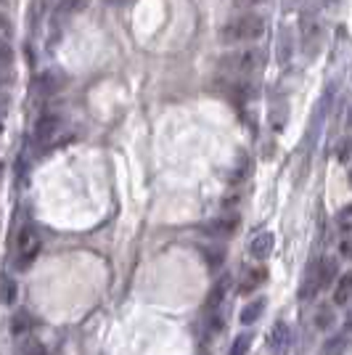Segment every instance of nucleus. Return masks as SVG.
Instances as JSON below:
<instances>
[{"label": "nucleus", "instance_id": "f257e3e1", "mask_svg": "<svg viewBox=\"0 0 352 355\" xmlns=\"http://www.w3.org/2000/svg\"><path fill=\"white\" fill-rule=\"evenodd\" d=\"M267 32V21L260 14H238L234 19H228L220 27V43L222 45H247L257 43Z\"/></svg>", "mask_w": 352, "mask_h": 355}, {"label": "nucleus", "instance_id": "f03ea898", "mask_svg": "<svg viewBox=\"0 0 352 355\" xmlns=\"http://www.w3.org/2000/svg\"><path fill=\"white\" fill-rule=\"evenodd\" d=\"M222 69L225 72H234V74H241V77H249V74L260 72L265 64V56L263 51H257V48H241V51H236V53H228V56H222Z\"/></svg>", "mask_w": 352, "mask_h": 355}, {"label": "nucleus", "instance_id": "7ed1b4c3", "mask_svg": "<svg viewBox=\"0 0 352 355\" xmlns=\"http://www.w3.org/2000/svg\"><path fill=\"white\" fill-rule=\"evenodd\" d=\"M40 252V234L35 225H24L19 234H16V252H14V266L16 270H27L35 263Z\"/></svg>", "mask_w": 352, "mask_h": 355}, {"label": "nucleus", "instance_id": "20e7f679", "mask_svg": "<svg viewBox=\"0 0 352 355\" xmlns=\"http://www.w3.org/2000/svg\"><path fill=\"white\" fill-rule=\"evenodd\" d=\"M61 130H64V117H61L59 112H45V114H40V117H37V122H35L32 141H35L40 148H45V146H51V144L59 138Z\"/></svg>", "mask_w": 352, "mask_h": 355}, {"label": "nucleus", "instance_id": "39448f33", "mask_svg": "<svg viewBox=\"0 0 352 355\" xmlns=\"http://www.w3.org/2000/svg\"><path fill=\"white\" fill-rule=\"evenodd\" d=\"M350 345H352V313H350V318L344 321V326L339 329L337 334H331L328 340L323 342L321 355H344Z\"/></svg>", "mask_w": 352, "mask_h": 355}, {"label": "nucleus", "instance_id": "423d86ee", "mask_svg": "<svg viewBox=\"0 0 352 355\" xmlns=\"http://www.w3.org/2000/svg\"><path fill=\"white\" fill-rule=\"evenodd\" d=\"M267 347L273 355H286L289 347H292V326L286 321H279V324L270 329L267 334Z\"/></svg>", "mask_w": 352, "mask_h": 355}, {"label": "nucleus", "instance_id": "0eeeda50", "mask_svg": "<svg viewBox=\"0 0 352 355\" xmlns=\"http://www.w3.org/2000/svg\"><path fill=\"white\" fill-rule=\"evenodd\" d=\"M206 236H234L236 231H238V218L231 215V212H225L220 218H215V220H209L204 225Z\"/></svg>", "mask_w": 352, "mask_h": 355}, {"label": "nucleus", "instance_id": "6e6552de", "mask_svg": "<svg viewBox=\"0 0 352 355\" xmlns=\"http://www.w3.org/2000/svg\"><path fill=\"white\" fill-rule=\"evenodd\" d=\"M273 250H276V234L273 231H260L249 241V254L254 260H265Z\"/></svg>", "mask_w": 352, "mask_h": 355}, {"label": "nucleus", "instance_id": "1a4fd4ad", "mask_svg": "<svg viewBox=\"0 0 352 355\" xmlns=\"http://www.w3.org/2000/svg\"><path fill=\"white\" fill-rule=\"evenodd\" d=\"M337 260L334 257H321L318 260V282H321V289H328L331 282H337Z\"/></svg>", "mask_w": 352, "mask_h": 355}, {"label": "nucleus", "instance_id": "9d476101", "mask_svg": "<svg viewBox=\"0 0 352 355\" xmlns=\"http://www.w3.org/2000/svg\"><path fill=\"white\" fill-rule=\"evenodd\" d=\"M265 279H267V270H265V268H254V270H249V273L244 276L241 286H238V295H252L254 289L263 286Z\"/></svg>", "mask_w": 352, "mask_h": 355}, {"label": "nucleus", "instance_id": "9b49d317", "mask_svg": "<svg viewBox=\"0 0 352 355\" xmlns=\"http://www.w3.org/2000/svg\"><path fill=\"white\" fill-rule=\"evenodd\" d=\"M352 300V270L342 273L337 279V289H334V305H347Z\"/></svg>", "mask_w": 352, "mask_h": 355}, {"label": "nucleus", "instance_id": "f8f14e48", "mask_svg": "<svg viewBox=\"0 0 352 355\" xmlns=\"http://www.w3.org/2000/svg\"><path fill=\"white\" fill-rule=\"evenodd\" d=\"M88 0H61L56 6V14H53V21H64V19H72L74 14H80L85 8Z\"/></svg>", "mask_w": 352, "mask_h": 355}, {"label": "nucleus", "instance_id": "ddd939ff", "mask_svg": "<svg viewBox=\"0 0 352 355\" xmlns=\"http://www.w3.org/2000/svg\"><path fill=\"white\" fill-rule=\"evenodd\" d=\"M263 311H265V300L263 297H257V300H252V302H247L244 308H241V324L244 326H249V324H254L260 315H263Z\"/></svg>", "mask_w": 352, "mask_h": 355}, {"label": "nucleus", "instance_id": "4468645a", "mask_svg": "<svg viewBox=\"0 0 352 355\" xmlns=\"http://www.w3.org/2000/svg\"><path fill=\"white\" fill-rule=\"evenodd\" d=\"M59 88H61V80L56 72H45L37 77V93L40 96H53Z\"/></svg>", "mask_w": 352, "mask_h": 355}, {"label": "nucleus", "instance_id": "2eb2a0df", "mask_svg": "<svg viewBox=\"0 0 352 355\" xmlns=\"http://www.w3.org/2000/svg\"><path fill=\"white\" fill-rule=\"evenodd\" d=\"M225 289H228V279H220V282L212 286V292H209V300H206V313H215L220 308L222 297H225Z\"/></svg>", "mask_w": 352, "mask_h": 355}, {"label": "nucleus", "instance_id": "dca6fc26", "mask_svg": "<svg viewBox=\"0 0 352 355\" xmlns=\"http://www.w3.org/2000/svg\"><path fill=\"white\" fill-rule=\"evenodd\" d=\"M16 282L11 279V276H3L0 279V305H14L16 300Z\"/></svg>", "mask_w": 352, "mask_h": 355}, {"label": "nucleus", "instance_id": "f3484780", "mask_svg": "<svg viewBox=\"0 0 352 355\" xmlns=\"http://www.w3.org/2000/svg\"><path fill=\"white\" fill-rule=\"evenodd\" d=\"M30 326H32L30 313H16L14 321H11V331H14L16 337H21V334H27V331H30Z\"/></svg>", "mask_w": 352, "mask_h": 355}, {"label": "nucleus", "instance_id": "a211bd4d", "mask_svg": "<svg viewBox=\"0 0 352 355\" xmlns=\"http://www.w3.org/2000/svg\"><path fill=\"white\" fill-rule=\"evenodd\" d=\"M249 345H252V334H238L231 345V353L228 355H247L249 353Z\"/></svg>", "mask_w": 352, "mask_h": 355}, {"label": "nucleus", "instance_id": "6ab92c4d", "mask_svg": "<svg viewBox=\"0 0 352 355\" xmlns=\"http://www.w3.org/2000/svg\"><path fill=\"white\" fill-rule=\"evenodd\" d=\"M16 355H48V350H45L43 342L30 340V342H24L19 350H16Z\"/></svg>", "mask_w": 352, "mask_h": 355}, {"label": "nucleus", "instance_id": "aec40b11", "mask_svg": "<svg viewBox=\"0 0 352 355\" xmlns=\"http://www.w3.org/2000/svg\"><path fill=\"white\" fill-rule=\"evenodd\" d=\"M315 324H318V329H328V326L334 324V311H331V305H323L321 311H318Z\"/></svg>", "mask_w": 352, "mask_h": 355}, {"label": "nucleus", "instance_id": "412c9836", "mask_svg": "<svg viewBox=\"0 0 352 355\" xmlns=\"http://www.w3.org/2000/svg\"><path fill=\"white\" fill-rule=\"evenodd\" d=\"M337 223L339 228H344V231H352V205H347V207H342L337 212Z\"/></svg>", "mask_w": 352, "mask_h": 355}, {"label": "nucleus", "instance_id": "4be33fe9", "mask_svg": "<svg viewBox=\"0 0 352 355\" xmlns=\"http://www.w3.org/2000/svg\"><path fill=\"white\" fill-rule=\"evenodd\" d=\"M352 157V138H342L337 146V159L339 162H347Z\"/></svg>", "mask_w": 352, "mask_h": 355}, {"label": "nucleus", "instance_id": "5701e85b", "mask_svg": "<svg viewBox=\"0 0 352 355\" xmlns=\"http://www.w3.org/2000/svg\"><path fill=\"white\" fill-rule=\"evenodd\" d=\"M11 59H14V53H11V45L6 43V37L0 35V64H3V67H8V64H11Z\"/></svg>", "mask_w": 352, "mask_h": 355}, {"label": "nucleus", "instance_id": "b1692460", "mask_svg": "<svg viewBox=\"0 0 352 355\" xmlns=\"http://www.w3.org/2000/svg\"><path fill=\"white\" fill-rule=\"evenodd\" d=\"M339 250H342V254H344V257H352V236H347V239H344V241H342V247H339Z\"/></svg>", "mask_w": 352, "mask_h": 355}, {"label": "nucleus", "instance_id": "393cba45", "mask_svg": "<svg viewBox=\"0 0 352 355\" xmlns=\"http://www.w3.org/2000/svg\"><path fill=\"white\" fill-rule=\"evenodd\" d=\"M6 104H8V98L0 96V133H3V122H6Z\"/></svg>", "mask_w": 352, "mask_h": 355}, {"label": "nucleus", "instance_id": "a878e982", "mask_svg": "<svg viewBox=\"0 0 352 355\" xmlns=\"http://www.w3.org/2000/svg\"><path fill=\"white\" fill-rule=\"evenodd\" d=\"M238 3H244V6H260L265 0H238Z\"/></svg>", "mask_w": 352, "mask_h": 355}, {"label": "nucleus", "instance_id": "bb28decb", "mask_svg": "<svg viewBox=\"0 0 352 355\" xmlns=\"http://www.w3.org/2000/svg\"><path fill=\"white\" fill-rule=\"evenodd\" d=\"M347 178H350V186H352V170H350V173H347Z\"/></svg>", "mask_w": 352, "mask_h": 355}, {"label": "nucleus", "instance_id": "cd10ccee", "mask_svg": "<svg viewBox=\"0 0 352 355\" xmlns=\"http://www.w3.org/2000/svg\"><path fill=\"white\" fill-rule=\"evenodd\" d=\"M0 178H3V164H0Z\"/></svg>", "mask_w": 352, "mask_h": 355}, {"label": "nucleus", "instance_id": "c85d7f7f", "mask_svg": "<svg viewBox=\"0 0 352 355\" xmlns=\"http://www.w3.org/2000/svg\"><path fill=\"white\" fill-rule=\"evenodd\" d=\"M350 122H352V114H350Z\"/></svg>", "mask_w": 352, "mask_h": 355}]
</instances>
